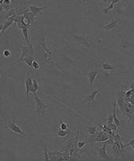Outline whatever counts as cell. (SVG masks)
I'll use <instances>...</instances> for the list:
<instances>
[{
    "label": "cell",
    "instance_id": "6da1fadb",
    "mask_svg": "<svg viewBox=\"0 0 134 161\" xmlns=\"http://www.w3.org/2000/svg\"><path fill=\"white\" fill-rule=\"evenodd\" d=\"M33 45L35 49V60L38 62L43 70L56 62V49H51L50 46L46 44V36L44 34L36 39L35 43L33 42Z\"/></svg>",
    "mask_w": 134,
    "mask_h": 161
},
{
    "label": "cell",
    "instance_id": "7a4b0ae2",
    "mask_svg": "<svg viewBox=\"0 0 134 161\" xmlns=\"http://www.w3.org/2000/svg\"><path fill=\"white\" fill-rule=\"evenodd\" d=\"M66 38L70 40H72V41L78 43L80 46H84V47H86V48L92 49V47L90 45V39H89L88 37H87V35L85 34V33L84 34H82V35H77V34H74V33H72V32H70L68 30H66Z\"/></svg>",
    "mask_w": 134,
    "mask_h": 161
},
{
    "label": "cell",
    "instance_id": "3957f363",
    "mask_svg": "<svg viewBox=\"0 0 134 161\" xmlns=\"http://www.w3.org/2000/svg\"><path fill=\"white\" fill-rule=\"evenodd\" d=\"M33 96L35 98V102H36V116L38 118L42 119L44 116V114L46 113L50 106L46 105L43 100H41L37 96V94H34Z\"/></svg>",
    "mask_w": 134,
    "mask_h": 161
},
{
    "label": "cell",
    "instance_id": "277c9868",
    "mask_svg": "<svg viewBox=\"0 0 134 161\" xmlns=\"http://www.w3.org/2000/svg\"><path fill=\"white\" fill-rule=\"evenodd\" d=\"M20 49H22V54L21 57L18 59V62H21L22 59L26 57H35V49H34V45H33V41L31 40L30 45H27L26 47L22 46L21 44H19Z\"/></svg>",
    "mask_w": 134,
    "mask_h": 161
},
{
    "label": "cell",
    "instance_id": "5b68a950",
    "mask_svg": "<svg viewBox=\"0 0 134 161\" xmlns=\"http://www.w3.org/2000/svg\"><path fill=\"white\" fill-rule=\"evenodd\" d=\"M5 129L11 130L13 132H15V134H21V135H23V137H28V134L25 133L24 132L22 131V129L20 128L18 125L15 124V119H8V124L4 126Z\"/></svg>",
    "mask_w": 134,
    "mask_h": 161
},
{
    "label": "cell",
    "instance_id": "8992f818",
    "mask_svg": "<svg viewBox=\"0 0 134 161\" xmlns=\"http://www.w3.org/2000/svg\"><path fill=\"white\" fill-rule=\"evenodd\" d=\"M110 151L113 154V155H115V160L123 159V158H125V150H123L122 149H121V147L116 143H113L112 145Z\"/></svg>",
    "mask_w": 134,
    "mask_h": 161
},
{
    "label": "cell",
    "instance_id": "52a82bcc",
    "mask_svg": "<svg viewBox=\"0 0 134 161\" xmlns=\"http://www.w3.org/2000/svg\"><path fill=\"white\" fill-rule=\"evenodd\" d=\"M35 77V75L33 73L32 75H30L29 73H27L26 79H25V88H26V100L25 103L28 102L29 100V93L31 92V90L33 85V78Z\"/></svg>",
    "mask_w": 134,
    "mask_h": 161
},
{
    "label": "cell",
    "instance_id": "ba28073f",
    "mask_svg": "<svg viewBox=\"0 0 134 161\" xmlns=\"http://www.w3.org/2000/svg\"><path fill=\"white\" fill-rule=\"evenodd\" d=\"M103 89H105V86H103V87H101L100 89L94 90V91H92V92H90V93H88V94H87V95L84 97V98L82 99V104H86V103H93V102H95V98H96L97 95L98 94V92H100Z\"/></svg>",
    "mask_w": 134,
    "mask_h": 161
},
{
    "label": "cell",
    "instance_id": "9c48e42d",
    "mask_svg": "<svg viewBox=\"0 0 134 161\" xmlns=\"http://www.w3.org/2000/svg\"><path fill=\"white\" fill-rule=\"evenodd\" d=\"M102 143H103V145L101 147H95V150L98 152V158H101V159H104V160H110V157L107 155V153H106L107 144L105 142H102Z\"/></svg>",
    "mask_w": 134,
    "mask_h": 161
},
{
    "label": "cell",
    "instance_id": "30bf717a",
    "mask_svg": "<svg viewBox=\"0 0 134 161\" xmlns=\"http://www.w3.org/2000/svg\"><path fill=\"white\" fill-rule=\"evenodd\" d=\"M74 140H75V137L72 136L70 138V140H67V142H65V144L58 150H60V151H69L70 152L72 149H74Z\"/></svg>",
    "mask_w": 134,
    "mask_h": 161
},
{
    "label": "cell",
    "instance_id": "8fae6325",
    "mask_svg": "<svg viewBox=\"0 0 134 161\" xmlns=\"http://www.w3.org/2000/svg\"><path fill=\"white\" fill-rule=\"evenodd\" d=\"M28 8L31 12L32 13H38V15H41L42 13H41V11L44 10V9H48L50 8L49 6H38L36 5H28Z\"/></svg>",
    "mask_w": 134,
    "mask_h": 161
},
{
    "label": "cell",
    "instance_id": "7c38bea8",
    "mask_svg": "<svg viewBox=\"0 0 134 161\" xmlns=\"http://www.w3.org/2000/svg\"><path fill=\"white\" fill-rule=\"evenodd\" d=\"M98 75V69H97V70H91V71H90V72L87 73V77L89 78L90 85V88L92 87L94 82H95V80H96Z\"/></svg>",
    "mask_w": 134,
    "mask_h": 161
},
{
    "label": "cell",
    "instance_id": "4fadbf2b",
    "mask_svg": "<svg viewBox=\"0 0 134 161\" xmlns=\"http://www.w3.org/2000/svg\"><path fill=\"white\" fill-rule=\"evenodd\" d=\"M13 49H2V58H7L13 61Z\"/></svg>",
    "mask_w": 134,
    "mask_h": 161
},
{
    "label": "cell",
    "instance_id": "5bb4252c",
    "mask_svg": "<svg viewBox=\"0 0 134 161\" xmlns=\"http://www.w3.org/2000/svg\"><path fill=\"white\" fill-rule=\"evenodd\" d=\"M119 21H120L119 19H116V20H112V22H111L110 23H108L107 25L103 26V29L105 30V34H107V33H108V31H111V30H113V29H115V27H116V25L118 24Z\"/></svg>",
    "mask_w": 134,
    "mask_h": 161
},
{
    "label": "cell",
    "instance_id": "9a60e30c",
    "mask_svg": "<svg viewBox=\"0 0 134 161\" xmlns=\"http://www.w3.org/2000/svg\"><path fill=\"white\" fill-rule=\"evenodd\" d=\"M56 135L57 137H60V138H67L72 135V132L70 129H67V130L59 129L56 132Z\"/></svg>",
    "mask_w": 134,
    "mask_h": 161
},
{
    "label": "cell",
    "instance_id": "2e32d148",
    "mask_svg": "<svg viewBox=\"0 0 134 161\" xmlns=\"http://www.w3.org/2000/svg\"><path fill=\"white\" fill-rule=\"evenodd\" d=\"M101 66L104 71H110V72H113L117 68V66L113 65L108 62H101Z\"/></svg>",
    "mask_w": 134,
    "mask_h": 161
},
{
    "label": "cell",
    "instance_id": "e0dca14e",
    "mask_svg": "<svg viewBox=\"0 0 134 161\" xmlns=\"http://www.w3.org/2000/svg\"><path fill=\"white\" fill-rule=\"evenodd\" d=\"M13 23V21H8V20H5V22L4 23V24H2V31H1V38L3 37V34H4V32L7 30L9 27Z\"/></svg>",
    "mask_w": 134,
    "mask_h": 161
},
{
    "label": "cell",
    "instance_id": "ac0fdd59",
    "mask_svg": "<svg viewBox=\"0 0 134 161\" xmlns=\"http://www.w3.org/2000/svg\"><path fill=\"white\" fill-rule=\"evenodd\" d=\"M22 31H23V37H24V40L26 41L27 45H30L31 41L29 39V27H24V28L22 29Z\"/></svg>",
    "mask_w": 134,
    "mask_h": 161
},
{
    "label": "cell",
    "instance_id": "d6986e66",
    "mask_svg": "<svg viewBox=\"0 0 134 161\" xmlns=\"http://www.w3.org/2000/svg\"><path fill=\"white\" fill-rule=\"evenodd\" d=\"M86 132L89 133V135H93L98 132V126L93 125V126H87Z\"/></svg>",
    "mask_w": 134,
    "mask_h": 161
},
{
    "label": "cell",
    "instance_id": "ffe728a7",
    "mask_svg": "<svg viewBox=\"0 0 134 161\" xmlns=\"http://www.w3.org/2000/svg\"><path fill=\"white\" fill-rule=\"evenodd\" d=\"M39 86L37 82V80L35 79H33V85H32V88L31 90V92H32V94L34 95V94H36V92L39 90Z\"/></svg>",
    "mask_w": 134,
    "mask_h": 161
},
{
    "label": "cell",
    "instance_id": "44dd1931",
    "mask_svg": "<svg viewBox=\"0 0 134 161\" xmlns=\"http://www.w3.org/2000/svg\"><path fill=\"white\" fill-rule=\"evenodd\" d=\"M44 160L45 161H49L50 160V156H49L48 146H46V144H44Z\"/></svg>",
    "mask_w": 134,
    "mask_h": 161
},
{
    "label": "cell",
    "instance_id": "7402d4cb",
    "mask_svg": "<svg viewBox=\"0 0 134 161\" xmlns=\"http://www.w3.org/2000/svg\"><path fill=\"white\" fill-rule=\"evenodd\" d=\"M113 7H115V4H113V3H111L110 5H108V6H107L106 8H105V9H102L101 10V12L104 13V15H108L109 13V12L112 10V9H113Z\"/></svg>",
    "mask_w": 134,
    "mask_h": 161
},
{
    "label": "cell",
    "instance_id": "603a6c76",
    "mask_svg": "<svg viewBox=\"0 0 134 161\" xmlns=\"http://www.w3.org/2000/svg\"><path fill=\"white\" fill-rule=\"evenodd\" d=\"M59 122H60V129H62V130H67V129H69L68 124H67L65 121L59 120Z\"/></svg>",
    "mask_w": 134,
    "mask_h": 161
},
{
    "label": "cell",
    "instance_id": "cb8c5ba5",
    "mask_svg": "<svg viewBox=\"0 0 134 161\" xmlns=\"http://www.w3.org/2000/svg\"><path fill=\"white\" fill-rule=\"evenodd\" d=\"M32 67H33L32 73H35V71H36V70H38V69H39L41 66H40V65L38 64V62H37L36 60H35V61L33 62V64H32Z\"/></svg>",
    "mask_w": 134,
    "mask_h": 161
},
{
    "label": "cell",
    "instance_id": "d4e9b609",
    "mask_svg": "<svg viewBox=\"0 0 134 161\" xmlns=\"http://www.w3.org/2000/svg\"><path fill=\"white\" fill-rule=\"evenodd\" d=\"M108 125V127L109 128L113 131V132H116V130H117V128H118V126L115 124V123H113V124H107Z\"/></svg>",
    "mask_w": 134,
    "mask_h": 161
},
{
    "label": "cell",
    "instance_id": "484cf974",
    "mask_svg": "<svg viewBox=\"0 0 134 161\" xmlns=\"http://www.w3.org/2000/svg\"><path fill=\"white\" fill-rule=\"evenodd\" d=\"M86 143H88L87 142V140H79L78 142V147L80 148V149H83L84 146L86 145Z\"/></svg>",
    "mask_w": 134,
    "mask_h": 161
},
{
    "label": "cell",
    "instance_id": "4316f807",
    "mask_svg": "<svg viewBox=\"0 0 134 161\" xmlns=\"http://www.w3.org/2000/svg\"><path fill=\"white\" fill-rule=\"evenodd\" d=\"M126 96V92L124 91V90H121V91H119L118 93H117V98H124Z\"/></svg>",
    "mask_w": 134,
    "mask_h": 161
},
{
    "label": "cell",
    "instance_id": "83f0119b",
    "mask_svg": "<svg viewBox=\"0 0 134 161\" xmlns=\"http://www.w3.org/2000/svg\"><path fill=\"white\" fill-rule=\"evenodd\" d=\"M113 123H115V121H113V114H112V115H110L108 116V118H107V124H113Z\"/></svg>",
    "mask_w": 134,
    "mask_h": 161
},
{
    "label": "cell",
    "instance_id": "f1b7e54d",
    "mask_svg": "<svg viewBox=\"0 0 134 161\" xmlns=\"http://www.w3.org/2000/svg\"><path fill=\"white\" fill-rule=\"evenodd\" d=\"M132 145H134V139H133L132 140H131L130 142H128V143L124 144V147H125V148H127V147H129V146H132Z\"/></svg>",
    "mask_w": 134,
    "mask_h": 161
},
{
    "label": "cell",
    "instance_id": "f546056e",
    "mask_svg": "<svg viewBox=\"0 0 134 161\" xmlns=\"http://www.w3.org/2000/svg\"><path fill=\"white\" fill-rule=\"evenodd\" d=\"M119 2H121V0H113V1H112V3L113 4H117V3H119Z\"/></svg>",
    "mask_w": 134,
    "mask_h": 161
},
{
    "label": "cell",
    "instance_id": "4dcf8cb0",
    "mask_svg": "<svg viewBox=\"0 0 134 161\" xmlns=\"http://www.w3.org/2000/svg\"><path fill=\"white\" fill-rule=\"evenodd\" d=\"M130 88H131V90L134 91V82H133V83H131V84L130 85Z\"/></svg>",
    "mask_w": 134,
    "mask_h": 161
},
{
    "label": "cell",
    "instance_id": "1f68e13d",
    "mask_svg": "<svg viewBox=\"0 0 134 161\" xmlns=\"http://www.w3.org/2000/svg\"><path fill=\"white\" fill-rule=\"evenodd\" d=\"M112 1H113V0H108V5H110L112 3Z\"/></svg>",
    "mask_w": 134,
    "mask_h": 161
}]
</instances>
